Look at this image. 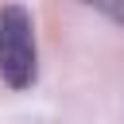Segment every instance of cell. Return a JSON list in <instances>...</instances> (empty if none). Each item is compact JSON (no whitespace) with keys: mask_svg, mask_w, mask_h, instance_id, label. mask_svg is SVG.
I'll return each mask as SVG.
<instances>
[{"mask_svg":"<svg viewBox=\"0 0 124 124\" xmlns=\"http://www.w3.org/2000/svg\"><path fill=\"white\" fill-rule=\"evenodd\" d=\"M81 4L97 8L105 19H112V23H120V27H124V0H81Z\"/></svg>","mask_w":124,"mask_h":124,"instance_id":"2","label":"cell"},{"mask_svg":"<svg viewBox=\"0 0 124 124\" xmlns=\"http://www.w3.org/2000/svg\"><path fill=\"white\" fill-rule=\"evenodd\" d=\"M39 74V50H35V23L23 4L0 8V78L12 89H27Z\"/></svg>","mask_w":124,"mask_h":124,"instance_id":"1","label":"cell"}]
</instances>
